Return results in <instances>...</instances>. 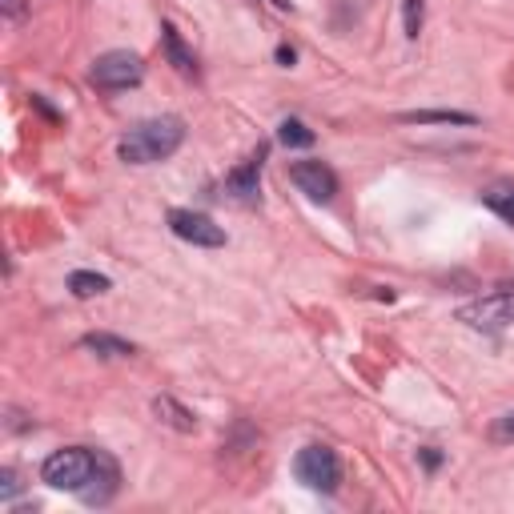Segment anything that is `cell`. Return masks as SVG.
<instances>
[{"label": "cell", "mask_w": 514, "mask_h": 514, "mask_svg": "<svg viewBox=\"0 0 514 514\" xmlns=\"http://www.w3.org/2000/svg\"><path fill=\"white\" fill-rule=\"evenodd\" d=\"M181 141H185L181 117H153V121L133 125V129L121 137L117 153H121V161H129V165H153V161L173 157V153L181 149Z\"/></svg>", "instance_id": "obj_1"}, {"label": "cell", "mask_w": 514, "mask_h": 514, "mask_svg": "<svg viewBox=\"0 0 514 514\" xmlns=\"http://www.w3.org/2000/svg\"><path fill=\"white\" fill-rule=\"evenodd\" d=\"M97 470V450H85V446H69V450H53L41 466V478L53 486V490H69V494H81L89 486Z\"/></svg>", "instance_id": "obj_2"}, {"label": "cell", "mask_w": 514, "mask_h": 514, "mask_svg": "<svg viewBox=\"0 0 514 514\" xmlns=\"http://www.w3.org/2000/svg\"><path fill=\"white\" fill-rule=\"evenodd\" d=\"M458 322H466L470 330H486V334H498V330L514 326V286H498L494 294L462 306Z\"/></svg>", "instance_id": "obj_3"}, {"label": "cell", "mask_w": 514, "mask_h": 514, "mask_svg": "<svg viewBox=\"0 0 514 514\" xmlns=\"http://www.w3.org/2000/svg\"><path fill=\"white\" fill-rule=\"evenodd\" d=\"M294 474L302 486L318 490V494H334L338 482H342V462L330 446H306L298 458H294Z\"/></svg>", "instance_id": "obj_4"}, {"label": "cell", "mask_w": 514, "mask_h": 514, "mask_svg": "<svg viewBox=\"0 0 514 514\" xmlns=\"http://www.w3.org/2000/svg\"><path fill=\"white\" fill-rule=\"evenodd\" d=\"M141 77H145L141 57H137V53H125V49H113V53L97 57L93 69H89V81H93L97 89H105V93L133 89V85H141Z\"/></svg>", "instance_id": "obj_5"}, {"label": "cell", "mask_w": 514, "mask_h": 514, "mask_svg": "<svg viewBox=\"0 0 514 514\" xmlns=\"http://www.w3.org/2000/svg\"><path fill=\"white\" fill-rule=\"evenodd\" d=\"M169 229H173L181 241H189V245H205V249L225 245V229H221L213 217L193 213V209H173V213H169Z\"/></svg>", "instance_id": "obj_6"}, {"label": "cell", "mask_w": 514, "mask_h": 514, "mask_svg": "<svg viewBox=\"0 0 514 514\" xmlns=\"http://www.w3.org/2000/svg\"><path fill=\"white\" fill-rule=\"evenodd\" d=\"M290 181L310 197V201H334V193H338V173L330 169V165H322V161H298V165H290Z\"/></svg>", "instance_id": "obj_7"}, {"label": "cell", "mask_w": 514, "mask_h": 514, "mask_svg": "<svg viewBox=\"0 0 514 514\" xmlns=\"http://www.w3.org/2000/svg\"><path fill=\"white\" fill-rule=\"evenodd\" d=\"M262 161H266V149H257L245 165H237L229 177H225V197L237 201V205H257V189H262Z\"/></svg>", "instance_id": "obj_8"}, {"label": "cell", "mask_w": 514, "mask_h": 514, "mask_svg": "<svg viewBox=\"0 0 514 514\" xmlns=\"http://www.w3.org/2000/svg\"><path fill=\"white\" fill-rule=\"evenodd\" d=\"M117 482H121V470H117V462H113L105 450H97V470H93L89 486L81 490V498H85V502H93V506H105V502L117 494Z\"/></svg>", "instance_id": "obj_9"}, {"label": "cell", "mask_w": 514, "mask_h": 514, "mask_svg": "<svg viewBox=\"0 0 514 514\" xmlns=\"http://www.w3.org/2000/svg\"><path fill=\"white\" fill-rule=\"evenodd\" d=\"M161 41H165V53H169L173 69H177V73H185V77H197V57L181 45V33H177L173 25H161Z\"/></svg>", "instance_id": "obj_10"}, {"label": "cell", "mask_w": 514, "mask_h": 514, "mask_svg": "<svg viewBox=\"0 0 514 514\" xmlns=\"http://www.w3.org/2000/svg\"><path fill=\"white\" fill-rule=\"evenodd\" d=\"M153 414H157L165 426L181 430V434H193V430H197L193 410H185V406H181V402H173V398H153Z\"/></svg>", "instance_id": "obj_11"}, {"label": "cell", "mask_w": 514, "mask_h": 514, "mask_svg": "<svg viewBox=\"0 0 514 514\" xmlns=\"http://www.w3.org/2000/svg\"><path fill=\"white\" fill-rule=\"evenodd\" d=\"M482 205L494 209L502 221L514 225V181H494V185H486V189H482Z\"/></svg>", "instance_id": "obj_12"}, {"label": "cell", "mask_w": 514, "mask_h": 514, "mask_svg": "<svg viewBox=\"0 0 514 514\" xmlns=\"http://www.w3.org/2000/svg\"><path fill=\"white\" fill-rule=\"evenodd\" d=\"M81 346H85V350H97L101 358H133V354H137L133 342H121V338H113V334H85Z\"/></svg>", "instance_id": "obj_13"}, {"label": "cell", "mask_w": 514, "mask_h": 514, "mask_svg": "<svg viewBox=\"0 0 514 514\" xmlns=\"http://www.w3.org/2000/svg\"><path fill=\"white\" fill-rule=\"evenodd\" d=\"M69 290H73V298H97V294L109 290V278L89 274V270H77V274H69Z\"/></svg>", "instance_id": "obj_14"}, {"label": "cell", "mask_w": 514, "mask_h": 514, "mask_svg": "<svg viewBox=\"0 0 514 514\" xmlns=\"http://www.w3.org/2000/svg\"><path fill=\"white\" fill-rule=\"evenodd\" d=\"M278 141H282L286 149H310V145H314V133H310L302 121H294V117H290V121H282V125H278Z\"/></svg>", "instance_id": "obj_15"}, {"label": "cell", "mask_w": 514, "mask_h": 514, "mask_svg": "<svg viewBox=\"0 0 514 514\" xmlns=\"http://www.w3.org/2000/svg\"><path fill=\"white\" fill-rule=\"evenodd\" d=\"M402 121H418V125H426V121H458V125H470V117L466 113H406Z\"/></svg>", "instance_id": "obj_16"}, {"label": "cell", "mask_w": 514, "mask_h": 514, "mask_svg": "<svg viewBox=\"0 0 514 514\" xmlns=\"http://www.w3.org/2000/svg\"><path fill=\"white\" fill-rule=\"evenodd\" d=\"M490 442H514V410H510V414H502V418H494V426H490Z\"/></svg>", "instance_id": "obj_17"}, {"label": "cell", "mask_w": 514, "mask_h": 514, "mask_svg": "<svg viewBox=\"0 0 514 514\" xmlns=\"http://www.w3.org/2000/svg\"><path fill=\"white\" fill-rule=\"evenodd\" d=\"M422 33V0H406V37L414 41Z\"/></svg>", "instance_id": "obj_18"}, {"label": "cell", "mask_w": 514, "mask_h": 514, "mask_svg": "<svg viewBox=\"0 0 514 514\" xmlns=\"http://www.w3.org/2000/svg\"><path fill=\"white\" fill-rule=\"evenodd\" d=\"M0 482H5V498H13V494L21 490V482H17V474H13V470H5V474H0Z\"/></svg>", "instance_id": "obj_19"}, {"label": "cell", "mask_w": 514, "mask_h": 514, "mask_svg": "<svg viewBox=\"0 0 514 514\" xmlns=\"http://www.w3.org/2000/svg\"><path fill=\"white\" fill-rule=\"evenodd\" d=\"M21 13H25V0H5V17L9 21H17Z\"/></svg>", "instance_id": "obj_20"}, {"label": "cell", "mask_w": 514, "mask_h": 514, "mask_svg": "<svg viewBox=\"0 0 514 514\" xmlns=\"http://www.w3.org/2000/svg\"><path fill=\"white\" fill-rule=\"evenodd\" d=\"M278 61H282V65H294V49L282 45V49H278Z\"/></svg>", "instance_id": "obj_21"}, {"label": "cell", "mask_w": 514, "mask_h": 514, "mask_svg": "<svg viewBox=\"0 0 514 514\" xmlns=\"http://www.w3.org/2000/svg\"><path fill=\"white\" fill-rule=\"evenodd\" d=\"M422 458H426V466H430V470H434V466H438V462H442V458H438V450H426V454H422Z\"/></svg>", "instance_id": "obj_22"}]
</instances>
